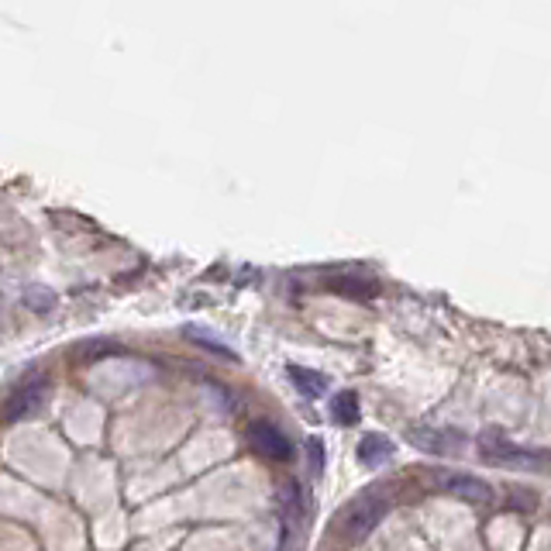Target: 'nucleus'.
I'll use <instances>...</instances> for the list:
<instances>
[{
    "instance_id": "7",
    "label": "nucleus",
    "mask_w": 551,
    "mask_h": 551,
    "mask_svg": "<svg viewBox=\"0 0 551 551\" xmlns=\"http://www.w3.org/2000/svg\"><path fill=\"white\" fill-rule=\"evenodd\" d=\"M286 376L293 379V386H297L304 397H310V400H317V397H324V376L321 372H314V369H304V366H290L286 369Z\"/></svg>"
},
{
    "instance_id": "11",
    "label": "nucleus",
    "mask_w": 551,
    "mask_h": 551,
    "mask_svg": "<svg viewBox=\"0 0 551 551\" xmlns=\"http://www.w3.org/2000/svg\"><path fill=\"white\" fill-rule=\"evenodd\" d=\"M25 307L35 310V314H49V310L56 307V293H52L49 286H28V290H25Z\"/></svg>"
},
{
    "instance_id": "4",
    "label": "nucleus",
    "mask_w": 551,
    "mask_h": 551,
    "mask_svg": "<svg viewBox=\"0 0 551 551\" xmlns=\"http://www.w3.org/2000/svg\"><path fill=\"white\" fill-rule=\"evenodd\" d=\"M248 445L269 462H290L293 459V441L286 438V431H279L269 421H252L248 424Z\"/></svg>"
},
{
    "instance_id": "3",
    "label": "nucleus",
    "mask_w": 551,
    "mask_h": 551,
    "mask_svg": "<svg viewBox=\"0 0 551 551\" xmlns=\"http://www.w3.org/2000/svg\"><path fill=\"white\" fill-rule=\"evenodd\" d=\"M49 379L45 376H28L25 383H18L11 390V397L4 400V410H0V417H4L7 424L14 421H25V417H35L38 410H45V403H49Z\"/></svg>"
},
{
    "instance_id": "13",
    "label": "nucleus",
    "mask_w": 551,
    "mask_h": 551,
    "mask_svg": "<svg viewBox=\"0 0 551 551\" xmlns=\"http://www.w3.org/2000/svg\"><path fill=\"white\" fill-rule=\"evenodd\" d=\"M76 352H83L80 362H97V359H104V355L118 352V345H114V341H104V338H93V341H87V345L76 348Z\"/></svg>"
},
{
    "instance_id": "10",
    "label": "nucleus",
    "mask_w": 551,
    "mask_h": 551,
    "mask_svg": "<svg viewBox=\"0 0 551 551\" xmlns=\"http://www.w3.org/2000/svg\"><path fill=\"white\" fill-rule=\"evenodd\" d=\"M331 417H335L338 424H355L359 421V397L355 393H335V400H331Z\"/></svg>"
},
{
    "instance_id": "6",
    "label": "nucleus",
    "mask_w": 551,
    "mask_h": 551,
    "mask_svg": "<svg viewBox=\"0 0 551 551\" xmlns=\"http://www.w3.org/2000/svg\"><path fill=\"white\" fill-rule=\"evenodd\" d=\"M328 290L335 293H345V297H355V300H369L376 297V283L359 273H348V276H331L328 279Z\"/></svg>"
},
{
    "instance_id": "8",
    "label": "nucleus",
    "mask_w": 551,
    "mask_h": 551,
    "mask_svg": "<svg viewBox=\"0 0 551 551\" xmlns=\"http://www.w3.org/2000/svg\"><path fill=\"white\" fill-rule=\"evenodd\" d=\"M390 455H393V445L383 438V434H369V438H362V445H359V462L362 465L376 469V465H383Z\"/></svg>"
},
{
    "instance_id": "14",
    "label": "nucleus",
    "mask_w": 551,
    "mask_h": 551,
    "mask_svg": "<svg viewBox=\"0 0 551 551\" xmlns=\"http://www.w3.org/2000/svg\"><path fill=\"white\" fill-rule=\"evenodd\" d=\"M310 452H314V472H321L324 469V452H321V441H310Z\"/></svg>"
},
{
    "instance_id": "2",
    "label": "nucleus",
    "mask_w": 551,
    "mask_h": 551,
    "mask_svg": "<svg viewBox=\"0 0 551 551\" xmlns=\"http://www.w3.org/2000/svg\"><path fill=\"white\" fill-rule=\"evenodd\" d=\"M383 517H386V496H379L376 490L359 496V500L345 510V517H341V538H345L348 545H355V541L369 538Z\"/></svg>"
},
{
    "instance_id": "9",
    "label": "nucleus",
    "mask_w": 551,
    "mask_h": 551,
    "mask_svg": "<svg viewBox=\"0 0 551 551\" xmlns=\"http://www.w3.org/2000/svg\"><path fill=\"white\" fill-rule=\"evenodd\" d=\"M445 438H452V434H445V431H414V434H410V441H414L417 448H424V452L452 455L455 445H452V441H445Z\"/></svg>"
},
{
    "instance_id": "5",
    "label": "nucleus",
    "mask_w": 551,
    "mask_h": 551,
    "mask_svg": "<svg viewBox=\"0 0 551 551\" xmlns=\"http://www.w3.org/2000/svg\"><path fill=\"white\" fill-rule=\"evenodd\" d=\"M441 486L448 493L462 496V500H472V503H490L493 500V490L476 476H465V472H441Z\"/></svg>"
},
{
    "instance_id": "15",
    "label": "nucleus",
    "mask_w": 551,
    "mask_h": 551,
    "mask_svg": "<svg viewBox=\"0 0 551 551\" xmlns=\"http://www.w3.org/2000/svg\"><path fill=\"white\" fill-rule=\"evenodd\" d=\"M0 307H4V300H0Z\"/></svg>"
},
{
    "instance_id": "12",
    "label": "nucleus",
    "mask_w": 551,
    "mask_h": 551,
    "mask_svg": "<svg viewBox=\"0 0 551 551\" xmlns=\"http://www.w3.org/2000/svg\"><path fill=\"white\" fill-rule=\"evenodd\" d=\"M186 338L197 341V345H204V348H211V352H217L221 359H235V352H231V348L224 345V341H217L214 335H207V331L197 328V324H190V328H186Z\"/></svg>"
},
{
    "instance_id": "1",
    "label": "nucleus",
    "mask_w": 551,
    "mask_h": 551,
    "mask_svg": "<svg viewBox=\"0 0 551 551\" xmlns=\"http://www.w3.org/2000/svg\"><path fill=\"white\" fill-rule=\"evenodd\" d=\"M476 448L490 465H503V469H538L541 462V452H527V448H517L507 434L500 431H483L476 438Z\"/></svg>"
}]
</instances>
